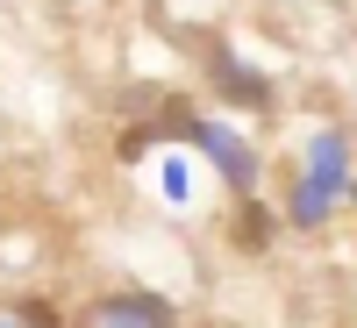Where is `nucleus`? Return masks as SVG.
<instances>
[{"label":"nucleus","mask_w":357,"mask_h":328,"mask_svg":"<svg viewBox=\"0 0 357 328\" xmlns=\"http://www.w3.org/2000/svg\"><path fill=\"white\" fill-rule=\"evenodd\" d=\"M236 235H243V250H264V235H272V221H264L257 207H243V221H236Z\"/></svg>","instance_id":"nucleus-1"}]
</instances>
